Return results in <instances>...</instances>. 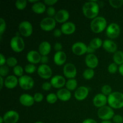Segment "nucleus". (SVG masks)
<instances>
[{
	"instance_id": "obj_40",
	"label": "nucleus",
	"mask_w": 123,
	"mask_h": 123,
	"mask_svg": "<svg viewBox=\"0 0 123 123\" xmlns=\"http://www.w3.org/2000/svg\"><path fill=\"white\" fill-rule=\"evenodd\" d=\"M9 72V68L7 66H2L0 67V76L1 77L6 76L8 74Z\"/></svg>"
},
{
	"instance_id": "obj_35",
	"label": "nucleus",
	"mask_w": 123,
	"mask_h": 123,
	"mask_svg": "<svg viewBox=\"0 0 123 123\" xmlns=\"http://www.w3.org/2000/svg\"><path fill=\"white\" fill-rule=\"evenodd\" d=\"M109 3L113 8H118L123 6V0H109Z\"/></svg>"
},
{
	"instance_id": "obj_17",
	"label": "nucleus",
	"mask_w": 123,
	"mask_h": 123,
	"mask_svg": "<svg viewBox=\"0 0 123 123\" xmlns=\"http://www.w3.org/2000/svg\"><path fill=\"white\" fill-rule=\"evenodd\" d=\"M108 103V97L102 93L97 94L93 98V105L95 107L101 108Z\"/></svg>"
},
{
	"instance_id": "obj_21",
	"label": "nucleus",
	"mask_w": 123,
	"mask_h": 123,
	"mask_svg": "<svg viewBox=\"0 0 123 123\" xmlns=\"http://www.w3.org/2000/svg\"><path fill=\"white\" fill-rule=\"evenodd\" d=\"M19 84V79L14 75H10L6 77L4 80V86L8 89H13Z\"/></svg>"
},
{
	"instance_id": "obj_53",
	"label": "nucleus",
	"mask_w": 123,
	"mask_h": 123,
	"mask_svg": "<svg viewBox=\"0 0 123 123\" xmlns=\"http://www.w3.org/2000/svg\"><path fill=\"white\" fill-rule=\"evenodd\" d=\"M0 84H1V86H0V88L2 89V87L4 85V80L3 77H0Z\"/></svg>"
},
{
	"instance_id": "obj_54",
	"label": "nucleus",
	"mask_w": 123,
	"mask_h": 123,
	"mask_svg": "<svg viewBox=\"0 0 123 123\" xmlns=\"http://www.w3.org/2000/svg\"><path fill=\"white\" fill-rule=\"evenodd\" d=\"M118 71L119 73L121 74L123 76V64L120 66V67H118Z\"/></svg>"
},
{
	"instance_id": "obj_12",
	"label": "nucleus",
	"mask_w": 123,
	"mask_h": 123,
	"mask_svg": "<svg viewBox=\"0 0 123 123\" xmlns=\"http://www.w3.org/2000/svg\"><path fill=\"white\" fill-rule=\"evenodd\" d=\"M88 46L84 43L81 42H76L72 45V50L76 55L80 56L87 52Z\"/></svg>"
},
{
	"instance_id": "obj_48",
	"label": "nucleus",
	"mask_w": 123,
	"mask_h": 123,
	"mask_svg": "<svg viewBox=\"0 0 123 123\" xmlns=\"http://www.w3.org/2000/svg\"><path fill=\"white\" fill-rule=\"evenodd\" d=\"M62 34V31H61V29H58V28H56L55 29V30H54V32H53V34H54V36H55V37H61Z\"/></svg>"
},
{
	"instance_id": "obj_2",
	"label": "nucleus",
	"mask_w": 123,
	"mask_h": 123,
	"mask_svg": "<svg viewBox=\"0 0 123 123\" xmlns=\"http://www.w3.org/2000/svg\"><path fill=\"white\" fill-rule=\"evenodd\" d=\"M108 103L112 109L123 108V94L118 91L112 92L108 97Z\"/></svg>"
},
{
	"instance_id": "obj_18",
	"label": "nucleus",
	"mask_w": 123,
	"mask_h": 123,
	"mask_svg": "<svg viewBox=\"0 0 123 123\" xmlns=\"http://www.w3.org/2000/svg\"><path fill=\"white\" fill-rule=\"evenodd\" d=\"M42 55L38 51L31 50L26 54V60L30 64H36L40 62Z\"/></svg>"
},
{
	"instance_id": "obj_38",
	"label": "nucleus",
	"mask_w": 123,
	"mask_h": 123,
	"mask_svg": "<svg viewBox=\"0 0 123 123\" xmlns=\"http://www.w3.org/2000/svg\"><path fill=\"white\" fill-rule=\"evenodd\" d=\"M102 94H104L105 96H109L112 93V88L109 85H104L101 88Z\"/></svg>"
},
{
	"instance_id": "obj_11",
	"label": "nucleus",
	"mask_w": 123,
	"mask_h": 123,
	"mask_svg": "<svg viewBox=\"0 0 123 123\" xmlns=\"http://www.w3.org/2000/svg\"><path fill=\"white\" fill-rule=\"evenodd\" d=\"M63 73L64 76L68 79H74L76 76L77 69L73 64L67 63L63 67Z\"/></svg>"
},
{
	"instance_id": "obj_46",
	"label": "nucleus",
	"mask_w": 123,
	"mask_h": 123,
	"mask_svg": "<svg viewBox=\"0 0 123 123\" xmlns=\"http://www.w3.org/2000/svg\"><path fill=\"white\" fill-rule=\"evenodd\" d=\"M57 2V0H44V1H43L44 4L47 5V6H49V7H52V6H54V4H55Z\"/></svg>"
},
{
	"instance_id": "obj_30",
	"label": "nucleus",
	"mask_w": 123,
	"mask_h": 123,
	"mask_svg": "<svg viewBox=\"0 0 123 123\" xmlns=\"http://www.w3.org/2000/svg\"><path fill=\"white\" fill-rule=\"evenodd\" d=\"M78 86V82L75 79H68L66 84V89L69 90L70 91H74L76 90Z\"/></svg>"
},
{
	"instance_id": "obj_39",
	"label": "nucleus",
	"mask_w": 123,
	"mask_h": 123,
	"mask_svg": "<svg viewBox=\"0 0 123 123\" xmlns=\"http://www.w3.org/2000/svg\"><path fill=\"white\" fill-rule=\"evenodd\" d=\"M118 70V68L117 64H116L114 62L110 64L108 67V72L111 74H115L117 72Z\"/></svg>"
},
{
	"instance_id": "obj_13",
	"label": "nucleus",
	"mask_w": 123,
	"mask_h": 123,
	"mask_svg": "<svg viewBox=\"0 0 123 123\" xmlns=\"http://www.w3.org/2000/svg\"><path fill=\"white\" fill-rule=\"evenodd\" d=\"M2 117L5 123H16L19 120V114L15 111L10 110L5 113Z\"/></svg>"
},
{
	"instance_id": "obj_14",
	"label": "nucleus",
	"mask_w": 123,
	"mask_h": 123,
	"mask_svg": "<svg viewBox=\"0 0 123 123\" xmlns=\"http://www.w3.org/2000/svg\"><path fill=\"white\" fill-rule=\"evenodd\" d=\"M50 84L52 86L56 89L62 88L64 86H66V81L65 78L61 75H55L50 79Z\"/></svg>"
},
{
	"instance_id": "obj_57",
	"label": "nucleus",
	"mask_w": 123,
	"mask_h": 123,
	"mask_svg": "<svg viewBox=\"0 0 123 123\" xmlns=\"http://www.w3.org/2000/svg\"><path fill=\"white\" fill-rule=\"evenodd\" d=\"M4 123L3 117H0V123Z\"/></svg>"
},
{
	"instance_id": "obj_52",
	"label": "nucleus",
	"mask_w": 123,
	"mask_h": 123,
	"mask_svg": "<svg viewBox=\"0 0 123 123\" xmlns=\"http://www.w3.org/2000/svg\"><path fill=\"white\" fill-rule=\"evenodd\" d=\"M95 52V49H93L92 47H91L90 46H88L87 48V53L88 54H94L93 53Z\"/></svg>"
},
{
	"instance_id": "obj_23",
	"label": "nucleus",
	"mask_w": 123,
	"mask_h": 123,
	"mask_svg": "<svg viewBox=\"0 0 123 123\" xmlns=\"http://www.w3.org/2000/svg\"><path fill=\"white\" fill-rule=\"evenodd\" d=\"M103 48L106 51L109 53H115L117 51V45L112 40H105L103 41Z\"/></svg>"
},
{
	"instance_id": "obj_36",
	"label": "nucleus",
	"mask_w": 123,
	"mask_h": 123,
	"mask_svg": "<svg viewBox=\"0 0 123 123\" xmlns=\"http://www.w3.org/2000/svg\"><path fill=\"white\" fill-rule=\"evenodd\" d=\"M6 64H7V66L10 67H13L14 68L15 66H17L18 64V60L16 58L13 57V56H10L8 57L7 59V61H6Z\"/></svg>"
},
{
	"instance_id": "obj_25",
	"label": "nucleus",
	"mask_w": 123,
	"mask_h": 123,
	"mask_svg": "<svg viewBox=\"0 0 123 123\" xmlns=\"http://www.w3.org/2000/svg\"><path fill=\"white\" fill-rule=\"evenodd\" d=\"M56 96L62 102H67L71 98L72 93L67 89L61 88L56 92Z\"/></svg>"
},
{
	"instance_id": "obj_55",
	"label": "nucleus",
	"mask_w": 123,
	"mask_h": 123,
	"mask_svg": "<svg viewBox=\"0 0 123 123\" xmlns=\"http://www.w3.org/2000/svg\"><path fill=\"white\" fill-rule=\"evenodd\" d=\"M100 123H112L110 120H103Z\"/></svg>"
},
{
	"instance_id": "obj_9",
	"label": "nucleus",
	"mask_w": 123,
	"mask_h": 123,
	"mask_svg": "<svg viewBox=\"0 0 123 123\" xmlns=\"http://www.w3.org/2000/svg\"><path fill=\"white\" fill-rule=\"evenodd\" d=\"M19 85L23 90H31L34 85V80L29 76L23 75L19 78Z\"/></svg>"
},
{
	"instance_id": "obj_22",
	"label": "nucleus",
	"mask_w": 123,
	"mask_h": 123,
	"mask_svg": "<svg viewBox=\"0 0 123 123\" xmlns=\"http://www.w3.org/2000/svg\"><path fill=\"white\" fill-rule=\"evenodd\" d=\"M61 30L64 34L71 35L75 32L76 25H74V23L67 22L61 25Z\"/></svg>"
},
{
	"instance_id": "obj_42",
	"label": "nucleus",
	"mask_w": 123,
	"mask_h": 123,
	"mask_svg": "<svg viewBox=\"0 0 123 123\" xmlns=\"http://www.w3.org/2000/svg\"><path fill=\"white\" fill-rule=\"evenodd\" d=\"M46 13L48 14V15L49 16V17L50 18H53V17H55V14H56V12L55 10V8L54 7H49L46 9Z\"/></svg>"
},
{
	"instance_id": "obj_16",
	"label": "nucleus",
	"mask_w": 123,
	"mask_h": 123,
	"mask_svg": "<svg viewBox=\"0 0 123 123\" xmlns=\"http://www.w3.org/2000/svg\"><path fill=\"white\" fill-rule=\"evenodd\" d=\"M69 18L70 14L68 11L65 9H61L56 12V14L54 17V19L57 22L63 24L67 22Z\"/></svg>"
},
{
	"instance_id": "obj_7",
	"label": "nucleus",
	"mask_w": 123,
	"mask_h": 123,
	"mask_svg": "<svg viewBox=\"0 0 123 123\" xmlns=\"http://www.w3.org/2000/svg\"><path fill=\"white\" fill-rule=\"evenodd\" d=\"M19 31L20 34L25 37H28L32 35L33 32V27L30 22L22 21L19 24Z\"/></svg>"
},
{
	"instance_id": "obj_20",
	"label": "nucleus",
	"mask_w": 123,
	"mask_h": 123,
	"mask_svg": "<svg viewBox=\"0 0 123 123\" xmlns=\"http://www.w3.org/2000/svg\"><path fill=\"white\" fill-rule=\"evenodd\" d=\"M19 102L25 107H31L34 103V97L28 94H23L19 97Z\"/></svg>"
},
{
	"instance_id": "obj_3",
	"label": "nucleus",
	"mask_w": 123,
	"mask_h": 123,
	"mask_svg": "<svg viewBox=\"0 0 123 123\" xmlns=\"http://www.w3.org/2000/svg\"><path fill=\"white\" fill-rule=\"evenodd\" d=\"M107 28V21L102 16H97L92 19L90 24V28L94 33H100Z\"/></svg>"
},
{
	"instance_id": "obj_34",
	"label": "nucleus",
	"mask_w": 123,
	"mask_h": 123,
	"mask_svg": "<svg viewBox=\"0 0 123 123\" xmlns=\"http://www.w3.org/2000/svg\"><path fill=\"white\" fill-rule=\"evenodd\" d=\"M13 72L14 76L20 78V77L22 76L23 74H24V68H23V67L22 66H18L17 65L16 66H15L13 68Z\"/></svg>"
},
{
	"instance_id": "obj_27",
	"label": "nucleus",
	"mask_w": 123,
	"mask_h": 123,
	"mask_svg": "<svg viewBox=\"0 0 123 123\" xmlns=\"http://www.w3.org/2000/svg\"><path fill=\"white\" fill-rule=\"evenodd\" d=\"M32 10L37 14H42L46 11V7L44 2H37L32 5Z\"/></svg>"
},
{
	"instance_id": "obj_41",
	"label": "nucleus",
	"mask_w": 123,
	"mask_h": 123,
	"mask_svg": "<svg viewBox=\"0 0 123 123\" xmlns=\"http://www.w3.org/2000/svg\"><path fill=\"white\" fill-rule=\"evenodd\" d=\"M6 29V22L2 18H0V36L2 37Z\"/></svg>"
},
{
	"instance_id": "obj_32",
	"label": "nucleus",
	"mask_w": 123,
	"mask_h": 123,
	"mask_svg": "<svg viewBox=\"0 0 123 123\" xmlns=\"http://www.w3.org/2000/svg\"><path fill=\"white\" fill-rule=\"evenodd\" d=\"M27 6V1L26 0H17L15 2V6L19 10H23Z\"/></svg>"
},
{
	"instance_id": "obj_51",
	"label": "nucleus",
	"mask_w": 123,
	"mask_h": 123,
	"mask_svg": "<svg viewBox=\"0 0 123 123\" xmlns=\"http://www.w3.org/2000/svg\"><path fill=\"white\" fill-rule=\"evenodd\" d=\"M82 123H97V121L96 120H94V119L91 118H87L86 120H84L83 121Z\"/></svg>"
},
{
	"instance_id": "obj_31",
	"label": "nucleus",
	"mask_w": 123,
	"mask_h": 123,
	"mask_svg": "<svg viewBox=\"0 0 123 123\" xmlns=\"http://www.w3.org/2000/svg\"><path fill=\"white\" fill-rule=\"evenodd\" d=\"M94 71L91 68H86L83 72V77L86 80H90L94 76Z\"/></svg>"
},
{
	"instance_id": "obj_24",
	"label": "nucleus",
	"mask_w": 123,
	"mask_h": 123,
	"mask_svg": "<svg viewBox=\"0 0 123 123\" xmlns=\"http://www.w3.org/2000/svg\"><path fill=\"white\" fill-rule=\"evenodd\" d=\"M67 60V55L63 51L56 52L54 56V61L57 66H61L64 64Z\"/></svg>"
},
{
	"instance_id": "obj_37",
	"label": "nucleus",
	"mask_w": 123,
	"mask_h": 123,
	"mask_svg": "<svg viewBox=\"0 0 123 123\" xmlns=\"http://www.w3.org/2000/svg\"><path fill=\"white\" fill-rule=\"evenodd\" d=\"M24 70L28 74H32L36 71V67L34 64L30 63L25 66Z\"/></svg>"
},
{
	"instance_id": "obj_10",
	"label": "nucleus",
	"mask_w": 123,
	"mask_h": 123,
	"mask_svg": "<svg viewBox=\"0 0 123 123\" xmlns=\"http://www.w3.org/2000/svg\"><path fill=\"white\" fill-rule=\"evenodd\" d=\"M37 73L42 79H49L52 75V70L48 65L41 64L37 68Z\"/></svg>"
},
{
	"instance_id": "obj_28",
	"label": "nucleus",
	"mask_w": 123,
	"mask_h": 123,
	"mask_svg": "<svg viewBox=\"0 0 123 123\" xmlns=\"http://www.w3.org/2000/svg\"><path fill=\"white\" fill-rule=\"evenodd\" d=\"M113 61L114 63L117 65L123 64V52L121 50H118L114 53L113 55Z\"/></svg>"
},
{
	"instance_id": "obj_15",
	"label": "nucleus",
	"mask_w": 123,
	"mask_h": 123,
	"mask_svg": "<svg viewBox=\"0 0 123 123\" xmlns=\"http://www.w3.org/2000/svg\"><path fill=\"white\" fill-rule=\"evenodd\" d=\"M89 94V90L87 87L84 86H79L76 90L74 96L78 101H82L88 97Z\"/></svg>"
},
{
	"instance_id": "obj_1",
	"label": "nucleus",
	"mask_w": 123,
	"mask_h": 123,
	"mask_svg": "<svg viewBox=\"0 0 123 123\" xmlns=\"http://www.w3.org/2000/svg\"><path fill=\"white\" fill-rule=\"evenodd\" d=\"M99 6L96 1L86 2L82 6V12L84 15L88 19H94L97 18L100 10Z\"/></svg>"
},
{
	"instance_id": "obj_43",
	"label": "nucleus",
	"mask_w": 123,
	"mask_h": 123,
	"mask_svg": "<svg viewBox=\"0 0 123 123\" xmlns=\"http://www.w3.org/2000/svg\"><path fill=\"white\" fill-rule=\"evenodd\" d=\"M34 99L35 102L37 103H40L43 101V95L40 92H36L34 95Z\"/></svg>"
},
{
	"instance_id": "obj_8",
	"label": "nucleus",
	"mask_w": 123,
	"mask_h": 123,
	"mask_svg": "<svg viewBox=\"0 0 123 123\" xmlns=\"http://www.w3.org/2000/svg\"><path fill=\"white\" fill-rule=\"evenodd\" d=\"M56 20L54 18L47 17L42 19L40 24L41 29L44 31H51L56 26Z\"/></svg>"
},
{
	"instance_id": "obj_56",
	"label": "nucleus",
	"mask_w": 123,
	"mask_h": 123,
	"mask_svg": "<svg viewBox=\"0 0 123 123\" xmlns=\"http://www.w3.org/2000/svg\"><path fill=\"white\" fill-rule=\"evenodd\" d=\"M28 2H31V3H34V4H35V3H36V2H38V1H37V0H29Z\"/></svg>"
},
{
	"instance_id": "obj_47",
	"label": "nucleus",
	"mask_w": 123,
	"mask_h": 123,
	"mask_svg": "<svg viewBox=\"0 0 123 123\" xmlns=\"http://www.w3.org/2000/svg\"><path fill=\"white\" fill-rule=\"evenodd\" d=\"M54 49L55 50H56V52H60V51H62V45L61 44V43L60 42H56V43H55L54 44Z\"/></svg>"
},
{
	"instance_id": "obj_49",
	"label": "nucleus",
	"mask_w": 123,
	"mask_h": 123,
	"mask_svg": "<svg viewBox=\"0 0 123 123\" xmlns=\"http://www.w3.org/2000/svg\"><path fill=\"white\" fill-rule=\"evenodd\" d=\"M6 61L7 60L6 59V57L2 54H0V66H4L5 64L6 63Z\"/></svg>"
},
{
	"instance_id": "obj_58",
	"label": "nucleus",
	"mask_w": 123,
	"mask_h": 123,
	"mask_svg": "<svg viewBox=\"0 0 123 123\" xmlns=\"http://www.w3.org/2000/svg\"><path fill=\"white\" fill-rule=\"evenodd\" d=\"M35 123H44L42 122V121H37V122H36Z\"/></svg>"
},
{
	"instance_id": "obj_45",
	"label": "nucleus",
	"mask_w": 123,
	"mask_h": 123,
	"mask_svg": "<svg viewBox=\"0 0 123 123\" xmlns=\"http://www.w3.org/2000/svg\"><path fill=\"white\" fill-rule=\"evenodd\" d=\"M52 85L50 82H44L42 85V88L44 91H49L52 88Z\"/></svg>"
},
{
	"instance_id": "obj_4",
	"label": "nucleus",
	"mask_w": 123,
	"mask_h": 123,
	"mask_svg": "<svg viewBox=\"0 0 123 123\" xmlns=\"http://www.w3.org/2000/svg\"><path fill=\"white\" fill-rule=\"evenodd\" d=\"M10 44L12 49L15 52H21L25 49V45L24 39L19 36H16L12 37Z\"/></svg>"
},
{
	"instance_id": "obj_29",
	"label": "nucleus",
	"mask_w": 123,
	"mask_h": 123,
	"mask_svg": "<svg viewBox=\"0 0 123 123\" xmlns=\"http://www.w3.org/2000/svg\"><path fill=\"white\" fill-rule=\"evenodd\" d=\"M103 42L101 40V38H98V37H96L94 38L90 41V43H89V46L92 47L93 49H98L100 48L102 46H103Z\"/></svg>"
},
{
	"instance_id": "obj_6",
	"label": "nucleus",
	"mask_w": 123,
	"mask_h": 123,
	"mask_svg": "<svg viewBox=\"0 0 123 123\" xmlns=\"http://www.w3.org/2000/svg\"><path fill=\"white\" fill-rule=\"evenodd\" d=\"M121 29L118 24L117 23H111L109 24L106 30V34L111 39L116 38L120 36Z\"/></svg>"
},
{
	"instance_id": "obj_5",
	"label": "nucleus",
	"mask_w": 123,
	"mask_h": 123,
	"mask_svg": "<svg viewBox=\"0 0 123 123\" xmlns=\"http://www.w3.org/2000/svg\"><path fill=\"white\" fill-rule=\"evenodd\" d=\"M98 118L101 120H110L113 118L115 115V112L112 108L109 106H105L102 108H99L97 112Z\"/></svg>"
},
{
	"instance_id": "obj_50",
	"label": "nucleus",
	"mask_w": 123,
	"mask_h": 123,
	"mask_svg": "<svg viewBox=\"0 0 123 123\" xmlns=\"http://www.w3.org/2000/svg\"><path fill=\"white\" fill-rule=\"evenodd\" d=\"M48 61H49V58L48 56H42L40 61L42 64H47Z\"/></svg>"
},
{
	"instance_id": "obj_26",
	"label": "nucleus",
	"mask_w": 123,
	"mask_h": 123,
	"mask_svg": "<svg viewBox=\"0 0 123 123\" xmlns=\"http://www.w3.org/2000/svg\"><path fill=\"white\" fill-rule=\"evenodd\" d=\"M51 51V45L48 42H42L38 46V52L42 56H48Z\"/></svg>"
},
{
	"instance_id": "obj_19",
	"label": "nucleus",
	"mask_w": 123,
	"mask_h": 123,
	"mask_svg": "<svg viewBox=\"0 0 123 123\" xmlns=\"http://www.w3.org/2000/svg\"><path fill=\"white\" fill-rule=\"evenodd\" d=\"M85 62L89 68L94 69L96 68L98 64V58L94 54H88L85 57Z\"/></svg>"
},
{
	"instance_id": "obj_33",
	"label": "nucleus",
	"mask_w": 123,
	"mask_h": 123,
	"mask_svg": "<svg viewBox=\"0 0 123 123\" xmlns=\"http://www.w3.org/2000/svg\"><path fill=\"white\" fill-rule=\"evenodd\" d=\"M46 99L48 103H50V104H54L55 103H56L58 98L56 96V94L49 93V94L47 95Z\"/></svg>"
},
{
	"instance_id": "obj_44",
	"label": "nucleus",
	"mask_w": 123,
	"mask_h": 123,
	"mask_svg": "<svg viewBox=\"0 0 123 123\" xmlns=\"http://www.w3.org/2000/svg\"><path fill=\"white\" fill-rule=\"evenodd\" d=\"M113 121L114 123H123V117L121 115H115L112 118Z\"/></svg>"
}]
</instances>
